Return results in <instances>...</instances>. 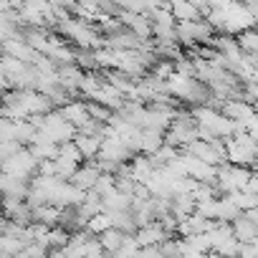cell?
Returning a JSON list of instances; mask_svg holds the SVG:
<instances>
[{
    "instance_id": "cell-26",
    "label": "cell",
    "mask_w": 258,
    "mask_h": 258,
    "mask_svg": "<svg viewBox=\"0 0 258 258\" xmlns=\"http://www.w3.org/2000/svg\"><path fill=\"white\" fill-rule=\"evenodd\" d=\"M235 208H238V213H245V210H253V208H258V195H248V192H230V195H225Z\"/></svg>"
},
{
    "instance_id": "cell-21",
    "label": "cell",
    "mask_w": 258,
    "mask_h": 258,
    "mask_svg": "<svg viewBox=\"0 0 258 258\" xmlns=\"http://www.w3.org/2000/svg\"><path fill=\"white\" fill-rule=\"evenodd\" d=\"M162 135H165V132H157V129H142V137H140V155H142V157H152V155L165 145Z\"/></svg>"
},
{
    "instance_id": "cell-1",
    "label": "cell",
    "mask_w": 258,
    "mask_h": 258,
    "mask_svg": "<svg viewBox=\"0 0 258 258\" xmlns=\"http://www.w3.org/2000/svg\"><path fill=\"white\" fill-rule=\"evenodd\" d=\"M56 31H58V36L74 48L76 46V51H101V48H106V43H104V36L94 28V26H89V23H81V21H76V18H66V21H61L58 26H56Z\"/></svg>"
},
{
    "instance_id": "cell-2",
    "label": "cell",
    "mask_w": 258,
    "mask_h": 258,
    "mask_svg": "<svg viewBox=\"0 0 258 258\" xmlns=\"http://www.w3.org/2000/svg\"><path fill=\"white\" fill-rule=\"evenodd\" d=\"M187 114H190V119H192V124L198 129H203V132H208L215 140H228V137H233L238 129H240L238 124H233L230 119H225L220 114V109H213V106H205V104L192 106Z\"/></svg>"
},
{
    "instance_id": "cell-24",
    "label": "cell",
    "mask_w": 258,
    "mask_h": 258,
    "mask_svg": "<svg viewBox=\"0 0 258 258\" xmlns=\"http://www.w3.org/2000/svg\"><path fill=\"white\" fill-rule=\"evenodd\" d=\"M109 228H111V218H109L104 210H101V213H96L94 218H89V220H86V225H84V230H86L91 238H99V235H101V233H106Z\"/></svg>"
},
{
    "instance_id": "cell-16",
    "label": "cell",
    "mask_w": 258,
    "mask_h": 258,
    "mask_svg": "<svg viewBox=\"0 0 258 258\" xmlns=\"http://www.w3.org/2000/svg\"><path fill=\"white\" fill-rule=\"evenodd\" d=\"M230 225V233H233V238L243 245V243H255L258 240V225L255 223H250L245 215H238L233 223H228Z\"/></svg>"
},
{
    "instance_id": "cell-28",
    "label": "cell",
    "mask_w": 258,
    "mask_h": 258,
    "mask_svg": "<svg viewBox=\"0 0 258 258\" xmlns=\"http://www.w3.org/2000/svg\"><path fill=\"white\" fill-rule=\"evenodd\" d=\"M203 258H223V255H218V253H213V250H208V253H205Z\"/></svg>"
},
{
    "instance_id": "cell-9",
    "label": "cell",
    "mask_w": 258,
    "mask_h": 258,
    "mask_svg": "<svg viewBox=\"0 0 258 258\" xmlns=\"http://www.w3.org/2000/svg\"><path fill=\"white\" fill-rule=\"evenodd\" d=\"M16 101H18V106L23 109L26 119H31V116H43V114L53 111L51 101H48L43 94H38L36 89H21V91H16Z\"/></svg>"
},
{
    "instance_id": "cell-18",
    "label": "cell",
    "mask_w": 258,
    "mask_h": 258,
    "mask_svg": "<svg viewBox=\"0 0 258 258\" xmlns=\"http://www.w3.org/2000/svg\"><path fill=\"white\" fill-rule=\"evenodd\" d=\"M71 142H74V147L79 150L81 160H89V162H94V160H96V152H99L101 137H94V135H81V132H76V137H74Z\"/></svg>"
},
{
    "instance_id": "cell-19",
    "label": "cell",
    "mask_w": 258,
    "mask_h": 258,
    "mask_svg": "<svg viewBox=\"0 0 258 258\" xmlns=\"http://www.w3.org/2000/svg\"><path fill=\"white\" fill-rule=\"evenodd\" d=\"M129 208H132V198H129L126 192H119L116 187L101 198V210L104 213H124Z\"/></svg>"
},
{
    "instance_id": "cell-20",
    "label": "cell",
    "mask_w": 258,
    "mask_h": 258,
    "mask_svg": "<svg viewBox=\"0 0 258 258\" xmlns=\"http://www.w3.org/2000/svg\"><path fill=\"white\" fill-rule=\"evenodd\" d=\"M28 195V182L13 180L8 175L0 172V198H16V200H26Z\"/></svg>"
},
{
    "instance_id": "cell-10",
    "label": "cell",
    "mask_w": 258,
    "mask_h": 258,
    "mask_svg": "<svg viewBox=\"0 0 258 258\" xmlns=\"http://www.w3.org/2000/svg\"><path fill=\"white\" fill-rule=\"evenodd\" d=\"M0 51H3V56H11V58H16V61H21L26 66H33L38 61V53L23 41L21 33H16V36H11L6 41H0Z\"/></svg>"
},
{
    "instance_id": "cell-3",
    "label": "cell",
    "mask_w": 258,
    "mask_h": 258,
    "mask_svg": "<svg viewBox=\"0 0 258 258\" xmlns=\"http://www.w3.org/2000/svg\"><path fill=\"white\" fill-rule=\"evenodd\" d=\"M223 152H225V165L253 170V165H255V137H250L243 129H238L233 137L223 140Z\"/></svg>"
},
{
    "instance_id": "cell-11",
    "label": "cell",
    "mask_w": 258,
    "mask_h": 258,
    "mask_svg": "<svg viewBox=\"0 0 258 258\" xmlns=\"http://www.w3.org/2000/svg\"><path fill=\"white\" fill-rule=\"evenodd\" d=\"M180 160H182V167H185V177L187 180H192L198 185H213L215 182V170L218 167H210V165L195 160L187 152H180Z\"/></svg>"
},
{
    "instance_id": "cell-6",
    "label": "cell",
    "mask_w": 258,
    "mask_h": 258,
    "mask_svg": "<svg viewBox=\"0 0 258 258\" xmlns=\"http://www.w3.org/2000/svg\"><path fill=\"white\" fill-rule=\"evenodd\" d=\"M175 36H177V46H185V48H198L200 43H210L215 31L200 18V21H192V23H177L175 26Z\"/></svg>"
},
{
    "instance_id": "cell-22",
    "label": "cell",
    "mask_w": 258,
    "mask_h": 258,
    "mask_svg": "<svg viewBox=\"0 0 258 258\" xmlns=\"http://www.w3.org/2000/svg\"><path fill=\"white\" fill-rule=\"evenodd\" d=\"M235 46L243 56H255L258 53V31L255 28H248L243 33L235 36Z\"/></svg>"
},
{
    "instance_id": "cell-13",
    "label": "cell",
    "mask_w": 258,
    "mask_h": 258,
    "mask_svg": "<svg viewBox=\"0 0 258 258\" xmlns=\"http://www.w3.org/2000/svg\"><path fill=\"white\" fill-rule=\"evenodd\" d=\"M218 109H220V114H223L225 119H230V121H233V124H238V126H243L248 119H253V116H255L253 104H245L243 99H230V101H223Z\"/></svg>"
},
{
    "instance_id": "cell-14",
    "label": "cell",
    "mask_w": 258,
    "mask_h": 258,
    "mask_svg": "<svg viewBox=\"0 0 258 258\" xmlns=\"http://www.w3.org/2000/svg\"><path fill=\"white\" fill-rule=\"evenodd\" d=\"M61 116H63V121H69L76 132L81 126H86L91 119H89V114H86V101H76V99H71V101H66L63 106H58L56 109Z\"/></svg>"
},
{
    "instance_id": "cell-7",
    "label": "cell",
    "mask_w": 258,
    "mask_h": 258,
    "mask_svg": "<svg viewBox=\"0 0 258 258\" xmlns=\"http://www.w3.org/2000/svg\"><path fill=\"white\" fill-rule=\"evenodd\" d=\"M38 132L41 135H46L51 142H56V145H63V142H71L74 137H76V129L69 124V121H63V116L53 109V111H48V114H43V121H41V126H38Z\"/></svg>"
},
{
    "instance_id": "cell-8",
    "label": "cell",
    "mask_w": 258,
    "mask_h": 258,
    "mask_svg": "<svg viewBox=\"0 0 258 258\" xmlns=\"http://www.w3.org/2000/svg\"><path fill=\"white\" fill-rule=\"evenodd\" d=\"M187 155H192L195 160L210 165V167H220L225 165V152H223V140H210V142H200L195 140L187 150H182Z\"/></svg>"
},
{
    "instance_id": "cell-27",
    "label": "cell",
    "mask_w": 258,
    "mask_h": 258,
    "mask_svg": "<svg viewBox=\"0 0 258 258\" xmlns=\"http://www.w3.org/2000/svg\"><path fill=\"white\" fill-rule=\"evenodd\" d=\"M238 258H258V240L255 243H243L238 248Z\"/></svg>"
},
{
    "instance_id": "cell-23",
    "label": "cell",
    "mask_w": 258,
    "mask_h": 258,
    "mask_svg": "<svg viewBox=\"0 0 258 258\" xmlns=\"http://www.w3.org/2000/svg\"><path fill=\"white\" fill-rule=\"evenodd\" d=\"M96 240H99V245H101V250H104L106 255H114V253L119 250L121 240H124V233H121V230H116V228H109V230H106V233H101Z\"/></svg>"
},
{
    "instance_id": "cell-5",
    "label": "cell",
    "mask_w": 258,
    "mask_h": 258,
    "mask_svg": "<svg viewBox=\"0 0 258 258\" xmlns=\"http://www.w3.org/2000/svg\"><path fill=\"white\" fill-rule=\"evenodd\" d=\"M0 172L13 177V180H21V182H31L36 177V172H38V162L33 160V155L26 147H21L6 162H0Z\"/></svg>"
},
{
    "instance_id": "cell-12",
    "label": "cell",
    "mask_w": 258,
    "mask_h": 258,
    "mask_svg": "<svg viewBox=\"0 0 258 258\" xmlns=\"http://www.w3.org/2000/svg\"><path fill=\"white\" fill-rule=\"evenodd\" d=\"M132 238H135V243H137V248H157V245H162L167 238H172L157 220H152V223H147V225H140L135 233H132Z\"/></svg>"
},
{
    "instance_id": "cell-17",
    "label": "cell",
    "mask_w": 258,
    "mask_h": 258,
    "mask_svg": "<svg viewBox=\"0 0 258 258\" xmlns=\"http://www.w3.org/2000/svg\"><path fill=\"white\" fill-rule=\"evenodd\" d=\"M167 11H170V16H172L175 23H192V21H200L198 6H195V3H187V0H175V3H167Z\"/></svg>"
},
{
    "instance_id": "cell-15",
    "label": "cell",
    "mask_w": 258,
    "mask_h": 258,
    "mask_svg": "<svg viewBox=\"0 0 258 258\" xmlns=\"http://www.w3.org/2000/svg\"><path fill=\"white\" fill-rule=\"evenodd\" d=\"M99 167L94 165V162H84L74 175H71V180H69V185H74L76 190H81V192H91L94 190V185H96V180H99Z\"/></svg>"
},
{
    "instance_id": "cell-4",
    "label": "cell",
    "mask_w": 258,
    "mask_h": 258,
    "mask_svg": "<svg viewBox=\"0 0 258 258\" xmlns=\"http://www.w3.org/2000/svg\"><path fill=\"white\" fill-rule=\"evenodd\" d=\"M250 175H255V170L235 167V165H220V167L215 170V182H213V187L218 190V195L240 192V190L245 187V182L250 180Z\"/></svg>"
},
{
    "instance_id": "cell-25",
    "label": "cell",
    "mask_w": 258,
    "mask_h": 258,
    "mask_svg": "<svg viewBox=\"0 0 258 258\" xmlns=\"http://www.w3.org/2000/svg\"><path fill=\"white\" fill-rule=\"evenodd\" d=\"M69 238H71V233H69L66 228L56 225V228H48V233H46V238H43V245H46L48 250H58V248H63V245L69 243Z\"/></svg>"
}]
</instances>
